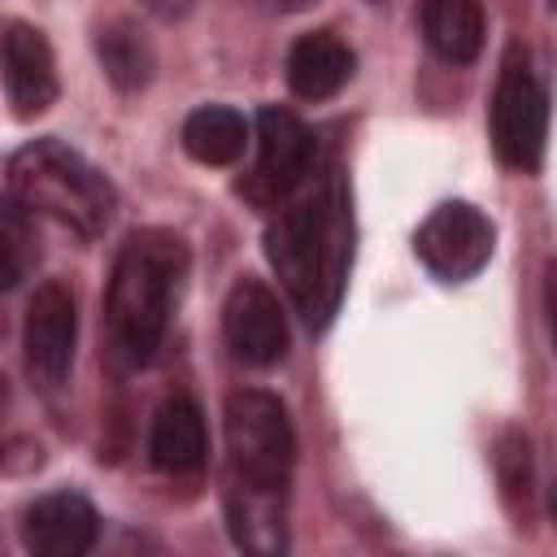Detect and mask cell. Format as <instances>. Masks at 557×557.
<instances>
[{
  "instance_id": "obj_1",
  "label": "cell",
  "mask_w": 557,
  "mask_h": 557,
  "mask_svg": "<svg viewBox=\"0 0 557 557\" xmlns=\"http://www.w3.org/2000/svg\"><path fill=\"white\" fill-rule=\"evenodd\" d=\"M265 257L300 318L309 326H322L339 305L352 261V222L339 178L278 209L265 231Z\"/></svg>"
},
{
  "instance_id": "obj_2",
  "label": "cell",
  "mask_w": 557,
  "mask_h": 557,
  "mask_svg": "<svg viewBox=\"0 0 557 557\" xmlns=\"http://www.w3.org/2000/svg\"><path fill=\"white\" fill-rule=\"evenodd\" d=\"M183 274H187V244L174 231L148 226L126 235V244L117 248L109 300H104L109 335L122 361L131 366L152 361V352L165 339Z\"/></svg>"
},
{
  "instance_id": "obj_3",
  "label": "cell",
  "mask_w": 557,
  "mask_h": 557,
  "mask_svg": "<svg viewBox=\"0 0 557 557\" xmlns=\"http://www.w3.org/2000/svg\"><path fill=\"white\" fill-rule=\"evenodd\" d=\"M9 191L26 213H44L78 235H100L113 218V183L78 148L30 139L9 157Z\"/></svg>"
},
{
  "instance_id": "obj_4",
  "label": "cell",
  "mask_w": 557,
  "mask_h": 557,
  "mask_svg": "<svg viewBox=\"0 0 557 557\" xmlns=\"http://www.w3.org/2000/svg\"><path fill=\"white\" fill-rule=\"evenodd\" d=\"M226 435V483L257 487V492H287L296 466V431L278 396L261 387H244L226 396L222 409Z\"/></svg>"
},
{
  "instance_id": "obj_5",
  "label": "cell",
  "mask_w": 557,
  "mask_h": 557,
  "mask_svg": "<svg viewBox=\"0 0 557 557\" xmlns=\"http://www.w3.org/2000/svg\"><path fill=\"white\" fill-rule=\"evenodd\" d=\"M548 139V91L522 48H509L492 96V148L509 170H540Z\"/></svg>"
},
{
  "instance_id": "obj_6",
  "label": "cell",
  "mask_w": 557,
  "mask_h": 557,
  "mask_svg": "<svg viewBox=\"0 0 557 557\" xmlns=\"http://www.w3.org/2000/svg\"><path fill=\"white\" fill-rule=\"evenodd\" d=\"M496 226L483 209L470 200H444L426 213V222L413 235L418 261L440 278V283H466L492 261Z\"/></svg>"
},
{
  "instance_id": "obj_7",
  "label": "cell",
  "mask_w": 557,
  "mask_h": 557,
  "mask_svg": "<svg viewBox=\"0 0 557 557\" xmlns=\"http://www.w3.org/2000/svg\"><path fill=\"white\" fill-rule=\"evenodd\" d=\"M222 335L248 366H274L287 352V313L261 278H235L222 305Z\"/></svg>"
},
{
  "instance_id": "obj_8",
  "label": "cell",
  "mask_w": 557,
  "mask_h": 557,
  "mask_svg": "<svg viewBox=\"0 0 557 557\" xmlns=\"http://www.w3.org/2000/svg\"><path fill=\"white\" fill-rule=\"evenodd\" d=\"M74 344H78V309L74 296L61 283L35 287L22 322V348H26V370L44 383H61L74 366Z\"/></svg>"
},
{
  "instance_id": "obj_9",
  "label": "cell",
  "mask_w": 557,
  "mask_h": 557,
  "mask_svg": "<svg viewBox=\"0 0 557 557\" xmlns=\"http://www.w3.org/2000/svg\"><path fill=\"white\" fill-rule=\"evenodd\" d=\"M313 170V131L278 104L257 109V183L287 200Z\"/></svg>"
},
{
  "instance_id": "obj_10",
  "label": "cell",
  "mask_w": 557,
  "mask_h": 557,
  "mask_svg": "<svg viewBox=\"0 0 557 557\" xmlns=\"http://www.w3.org/2000/svg\"><path fill=\"white\" fill-rule=\"evenodd\" d=\"M0 78L17 117H35L57 100V61L44 30L9 22L0 30Z\"/></svg>"
},
{
  "instance_id": "obj_11",
  "label": "cell",
  "mask_w": 557,
  "mask_h": 557,
  "mask_svg": "<svg viewBox=\"0 0 557 557\" xmlns=\"http://www.w3.org/2000/svg\"><path fill=\"white\" fill-rule=\"evenodd\" d=\"M100 518L78 492H48L22 513V544L35 557H83L96 548Z\"/></svg>"
},
{
  "instance_id": "obj_12",
  "label": "cell",
  "mask_w": 557,
  "mask_h": 557,
  "mask_svg": "<svg viewBox=\"0 0 557 557\" xmlns=\"http://www.w3.org/2000/svg\"><path fill=\"white\" fill-rule=\"evenodd\" d=\"M148 453H152V466L165 470V474H191V470L205 466L209 431H205V413H200V405L191 396H170L152 413Z\"/></svg>"
},
{
  "instance_id": "obj_13",
  "label": "cell",
  "mask_w": 557,
  "mask_h": 557,
  "mask_svg": "<svg viewBox=\"0 0 557 557\" xmlns=\"http://www.w3.org/2000/svg\"><path fill=\"white\" fill-rule=\"evenodd\" d=\"M352 48L335 30H309L287 48V87L300 100H326L352 78Z\"/></svg>"
},
{
  "instance_id": "obj_14",
  "label": "cell",
  "mask_w": 557,
  "mask_h": 557,
  "mask_svg": "<svg viewBox=\"0 0 557 557\" xmlns=\"http://www.w3.org/2000/svg\"><path fill=\"white\" fill-rule=\"evenodd\" d=\"M483 4L479 0H422V35L448 65H470L483 52Z\"/></svg>"
},
{
  "instance_id": "obj_15",
  "label": "cell",
  "mask_w": 557,
  "mask_h": 557,
  "mask_svg": "<svg viewBox=\"0 0 557 557\" xmlns=\"http://www.w3.org/2000/svg\"><path fill=\"white\" fill-rule=\"evenodd\" d=\"M283 496L287 492H257V487L226 483V518H231V531H235L239 548H248V553H278V548H287Z\"/></svg>"
},
{
  "instance_id": "obj_16",
  "label": "cell",
  "mask_w": 557,
  "mask_h": 557,
  "mask_svg": "<svg viewBox=\"0 0 557 557\" xmlns=\"http://www.w3.org/2000/svg\"><path fill=\"white\" fill-rule=\"evenodd\" d=\"M248 117L231 104H200L183 122V148L200 165H231L244 157Z\"/></svg>"
},
{
  "instance_id": "obj_17",
  "label": "cell",
  "mask_w": 557,
  "mask_h": 557,
  "mask_svg": "<svg viewBox=\"0 0 557 557\" xmlns=\"http://www.w3.org/2000/svg\"><path fill=\"white\" fill-rule=\"evenodd\" d=\"M96 52H100L109 83L122 91H139L152 78V48H148L144 30H135L131 22H113L109 30H100Z\"/></svg>"
},
{
  "instance_id": "obj_18",
  "label": "cell",
  "mask_w": 557,
  "mask_h": 557,
  "mask_svg": "<svg viewBox=\"0 0 557 557\" xmlns=\"http://www.w3.org/2000/svg\"><path fill=\"white\" fill-rule=\"evenodd\" d=\"M26 274V235L17 213H0V292L17 287V278Z\"/></svg>"
},
{
  "instance_id": "obj_19",
  "label": "cell",
  "mask_w": 557,
  "mask_h": 557,
  "mask_svg": "<svg viewBox=\"0 0 557 557\" xmlns=\"http://www.w3.org/2000/svg\"><path fill=\"white\" fill-rule=\"evenodd\" d=\"M144 9H152L157 17H183L191 9V0H144Z\"/></svg>"
},
{
  "instance_id": "obj_20",
  "label": "cell",
  "mask_w": 557,
  "mask_h": 557,
  "mask_svg": "<svg viewBox=\"0 0 557 557\" xmlns=\"http://www.w3.org/2000/svg\"><path fill=\"white\" fill-rule=\"evenodd\" d=\"M283 4H300V0H283Z\"/></svg>"
}]
</instances>
